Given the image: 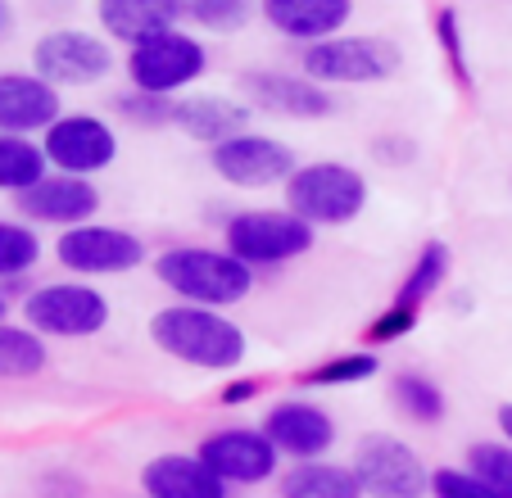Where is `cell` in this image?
Returning a JSON list of instances; mask_svg holds the SVG:
<instances>
[{"instance_id":"cell-1","label":"cell","mask_w":512,"mask_h":498,"mask_svg":"<svg viewBox=\"0 0 512 498\" xmlns=\"http://www.w3.org/2000/svg\"><path fill=\"white\" fill-rule=\"evenodd\" d=\"M155 281L177 299V304H200V308H227L245 304L254 295L259 272L241 263L232 249L213 245H173L155 259Z\"/></svg>"},{"instance_id":"cell-2","label":"cell","mask_w":512,"mask_h":498,"mask_svg":"<svg viewBox=\"0 0 512 498\" xmlns=\"http://www.w3.org/2000/svg\"><path fill=\"white\" fill-rule=\"evenodd\" d=\"M150 340H155V349H164L168 358L195 367V372H232L250 354L245 331L227 313L200 304H177V299L150 317Z\"/></svg>"},{"instance_id":"cell-3","label":"cell","mask_w":512,"mask_h":498,"mask_svg":"<svg viewBox=\"0 0 512 498\" xmlns=\"http://www.w3.org/2000/svg\"><path fill=\"white\" fill-rule=\"evenodd\" d=\"M404 68V50L377 32H340L300 50V73L322 87H377Z\"/></svg>"},{"instance_id":"cell-4","label":"cell","mask_w":512,"mask_h":498,"mask_svg":"<svg viewBox=\"0 0 512 498\" xmlns=\"http://www.w3.org/2000/svg\"><path fill=\"white\" fill-rule=\"evenodd\" d=\"M368 177L354 163L340 159H313L300 163L286 182V209L300 213L313 227H345V222L363 218L368 209Z\"/></svg>"},{"instance_id":"cell-5","label":"cell","mask_w":512,"mask_h":498,"mask_svg":"<svg viewBox=\"0 0 512 498\" xmlns=\"http://www.w3.org/2000/svg\"><path fill=\"white\" fill-rule=\"evenodd\" d=\"M223 245L232 249L241 263H250L254 272L286 268V263L304 259V254L318 245V227L290 209H241L227 218Z\"/></svg>"},{"instance_id":"cell-6","label":"cell","mask_w":512,"mask_h":498,"mask_svg":"<svg viewBox=\"0 0 512 498\" xmlns=\"http://www.w3.org/2000/svg\"><path fill=\"white\" fill-rule=\"evenodd\" d=\"M123 73H127V82H132V91H150V96L177 100L186 87H195V82L209 73V50H204L200 37L173 28V32H159V37L127 50Z\"/></svg>"},{"instance_id":"cell-7","label":"cell","mask_w":512,"mask_h":498,"mask_svg":"<svg viewBox=\"0 0 512 498\" xmlns=\"http://www.w3.org/2000/svg\"><path fill=\"white\" fill-rule=\"evenodd\" d=\"M23 322L46 340H87L109 326V299L87 281H50L23 299Z\"/></svg>"},{"instance_id":"cell-8","label":"cell","mask_w":512,"mask_h":498,"mask_svg":"<svg viewBox=\"0 0 512 498\" xmlns=\"http://www.w3.org/2000/svg\"><path fill=\"white\" fill-rule=\"evenodd\" d=\"M354 476L363 498H426L431 494V467L408 440L372 431L354 444Z\"/></svg>"},{"instance_id":"cell-9","label":"cell","mask_w":512,"mask_h":498,"mask_svg":"<svg viewBox=\"0 0 512 498\" xmlns=\"http://www.w3.org/2000/svg\"><path fill=\"white\" fill-rule=\"evenodd\" d=\"M114 68H118V55L109 46V37H100V32L55 28L46 37H37V46H32V73L46 77L55 91L100 87Z\"/></svg>"},{"instance_id":"cell-10","label":"cell","mask_w":512,"mask_h":498,"mask_svg":"<svg viewBox=\"0 0 512 498\" xmlns=\"http://www.w3.org/2000/svg\"><path fill=\"white\" fill-rule=\"evenodd\" d=\"M55 259L73 277H123V272H136L145 263V240L127 227L82 222V227L59 231Z\"/></svg>"},{"instance_id":"cell-11","label":"cell","mask_w":512,"mask_h":498,"mask_svg":"<svg viewBox=\"0 0 512 498\" xmlns=\"http://www.w3.org/2000/svg\"><path fill=\"white\" fill-rule=\"evenodd\" d=\"M209 168L223 177L227 186L236 191H268V186H286L290 173L300 168L295 150L277 136H263V132H241L232 141L213 145L209 150Z\"/></svg>"},{"instance_id":"cell-12","label":"cell","mask_w":512,"mask_h":498,"mask_svg":"<svg viewBox=\"0 0 512 498\" xmlns=\"http://www.w3.org/2000/svg\"><path fill=\"white\" fill-rule=\"evenodd\" d=\"M50 168L68 177H96L118 159V132L100 114H64L41 132Z\"/></svg>"},{"instance_id":"cell-13","label":"cell","mask_w":512,"mask_h":498,"mask_svg":"<svg viewBox=\"0 0 512 498\" xmlns=\"http://www.w3.org/2000/svg\"><path fill=\"white\" fill-rule=\"evenodd\" d=\"M200 453L209 462V471L227 485H263L277 476L281 453L277 444L263 435V426H223L200 440Z\"/></svg>"},{"instance_id":"cell-14","label":"cell","mask_w":512,"mask_h":498,"mask_svg":"<svg viewBox=\"0 0 512 498\" xmlns=\"http://www.w3.org/2000/svg\"><path fill=\"white\" fill-rule=\"evenodd\" d=\"M241 91L250 109L272 114V118H290V123H318V118H327L336 109L331 87H322V82H313L304 73H281V68L245 73Z\"/></svg>"},{"instance_id":"cell-15","label":"cell","mask_w":512,"mask_h":498,"mask_svg":"<svg viewBox=\"0 0 512 498\" xmlns=\"http://www.w3.org/2000/svg\"><path fill=\"white\" fill-rule=\"evenodd\" d=\"M263 435L277 444L281 458L290 462H318L336 444V417L318 408L313 399H277L263 412Z\"/></svg>"},{"instance_id":"cell-16","label":"cell","mask_w":512,"mask_h":498,"mask_svg":"<svg viewBox=\"0 0 512 498\" xmlns=\"http://www.w3.org/2000/svg\"><path fill=\"white\" fill-rule=\"evenodd\" d=\"M14 209L28 222H46V227H82L96 222L100 213V191L91 177H68V173H46L37 186H28L23 195H14Z\"/></svg>"},{"instance_id":"cell-17","label":"cell","mask_w":512,"mask_h":498,"mask_svg":"<svg viewBox=\"0 0 512 498\" xmlns=\"http://www.w3.org/2000/svg\"><path fill=\"white\" fill-rule=\"evenodd\" d=\"M64 118V100L37 73H0V132L32 136Z\"/></svg>"},{"instance_id":"cell-18","label":"cell","mask_w":512,"mask_h":498,"mask_svg":"<svg viewBox=\"0 0 512 498\" xmlns=\"http://www.w3.org/2000/svg\"><path fill=\"white\" fill-rule=\"evenodd\" d=\"M259 14L277 37L313 46V41L340 37L354 14V0H259Z\"/></svg>"},{"instance_id":"cell-19","label":"cell","mask_w":512,"mask_h":498,"mask_svg":"<svg viewBox=\"0 0 512 498\" xmlns=\"http://www.w3.org/2000/svg\"><path fill=\"white\" fill-rule=\"evenodd\" d=\"M145 498H227V480L209 471L200 453H159L141 467Z\"/></svg>"},{"instance_id":"cell-20","label":"cell","mask_w":512,"mask_h":498,"mask_svg":"<svg viewBox=\"0 0 512 498\" xmlns=\"http://www.w3.org/2000/svg\"><path fill=\"white\" fill-rule=\"evenodd\" d=\"M250 118H254V109L245 105V100H232V96H182L173 105L177 132L200 141V145H209V150L232 141V136H241V132H250Z\"/></svg>"},{"instance_id":"cell-21","label":"cell","mask_w":512,"mask_h":498,"mask_svg":"<svg viewBox=\"0 0 512 498\" xmlns=\"http://www.w3.org/2000/svg\"><path fill=\"white\" fill-rule=\"evenodd\" d=\"M96 19L109 41L132 50L159 32L182 28V0H96Z\"/></svg>"},{"instance_id":"cell-22","label":"cell","mask_w":512,"mask_h":498,"mask_svg":"<svg viewBox=\"0 0 512 498\" xmlns=\"http://www.w3.org/2000/svg\"><path fill=\"white\" fill-rule=\"evenodd\" d=\"M281 498H363L354 467L345 462H290L277 476Z\"/></svg>"},{"instance_id":"cell-23","label":"cell","mask_w":512,"mask_h":498,"mask_svg":"<svg viewBox=\"0 0 512 498\" xmlns=\"http://www.w3.org/2000/svg\"><path fill=\"white\" fill-rule=\"evenodd\" d=\"M449 272H454V254H449V245L445 240H426V245L417 249V259L408 263L404 281H399L395 304L417 308V313H422V308L449 286Z\"/></svg>"},{"instance_id":"cell-24","label":"cell","mask_w":512,"mask_h":498,"mask_svg":"<svg viewBox=\"0 0 512 498\" xmlns=\"http://www.w3.org/2000/svg\"><path fill=\"white\" fill-rule=\"evenodd\" d=\"M50 363L46 336H37L28 322H0V381H32Z\"/></svg>"},{"instance_id":"cell-25","label":"cell","mask_w":512,"mask_h":498,"mask_svg":"<svg viewBox=\"0 0 512 498\" xmlns=\"http://www.w3.org/2000/svg\"><path fill=\"white\" fill-rule=\"evenodd\" d=\"M390 403L399 408V417H408L413 426H440L449 412L445 390L422 372H399L390 381Z\"/></svg>"},{"instance_id":"cell-26","label":"cell","mask_w":512,"mask_h":498,"mask_svg":"<svg viewBox=\"0 0 512 498\" xmlns=\"http://www.w3.org/2000/svg\"><path fill=\"white\" fill-rule=\"evenodd\" d=\"M50 173V159L32 136H5L0 132V191L23 195Z\"/></svg>"},{"instance_id":"cell-27","label":"cell","mask_w":512,"mask_h":498,"mask_svg":"<svg viewBox=\"0 0 512 498\" xmlns=\"http://www.w3.org/2000/svg\"><path fill=\"white\" fill-rule=\"evenodd\" d=\"M381 372V354L372 349H349V354H331L318 367L300 372L304 390H349V385H363Z\"/></svg>"},{"instance_id":"cell-28","label":"cell","mask_w":512,"mask_h":498,"mask_svg":"<svg viewBox=\"0 0 512 498\" xmlns=\"http://www.w3.org/2000/svg\"><path fill=\"white\" fill-rule=\"evenodd\" d=\"M254 10H259V0H182V19L204 32H218V37L241 32L254 19Z\"/></svg>"},{"instance_id":"cell-29","label":"cell","mask_w":512,"mask_h":498,"mask_svg":"<svg viewBox=\"0 0 512 498\" xmlns=\"http://www.w3.org/2000/svg\"><path fill=\"white\" fill-rule=\"evenodd\" d=\"M41 263V236L28 222H0V281H19Z\"/></svg>"},{"instance_id":"cell-30","label":"cell","mask_w":512,"mask_h":498,"mask_svg":"<svg viewBox=\"0 0 512 498\" xmlns=\"http://www.w3.org/2000/svg\"><path fill=\"white\" fill-rule=\"evenodd\" d=\"M467 471H476L499 498H512V444L508 440H476L467 449Z\"/></svg>"},{"instance_id":"cell-31","label":"cell","mask_w":512,"mask_h":498,"mask_svg":"<svg viewBox=\"0 0 512 498\" xmlns=\"http://www.w3.org/2000/svg\"><path fill=\"white\" fill-rule=\"evenodd\" d=\"M173 96H150V91H123L114 96V114L132 127H173Z\"/></svg>"},{"instance_id":"cell-32","label":"cell","mask_w":512,"mask_h":498,"mask_svg":"<svg viewBox=\"0 0 512 498\" xmlns=\"http://www.w3.org/2000/svg\"><path fill=\"white\" fill-rule=\"evenodd\" d=\"M435 41L449 59V73L458 77V87H472V68H467V50H463V28H458V10L454 5H440L435 10Z\"/></svg>"},{"instance_id":"cell-33","label":"cell","mask_w":512,"mask_h":498,"mask_svg":"<svg viewBox=\"0 0 512 498\" xmlns=\"http://www.w3.org/2000/svg\"><path fill=\"white\" fill-rule=\"evenodd\" d=\"M417 322H422V313H417V308H404V304H395V299H390V304L368 322L363 340H368V349H377V345H395V340L413 336Z\"/></svg>"},{"instance_id":"cell-34","label":"cell","mask_w":512,"mask_h":498,"mask_svg":"<svg viewBox=\"0 0 512 498\" xmlns=\"http://www.w3.org/2000/svg\"><path fill=\"white\" fill-rule=\"evenodd\" d=\"M431 498H499V494L467 467H435L431 471Z\"/></svg>"},{"instance_id":"cell-35","label":"cell","mask_w":512,"mask_h":498,"mask_svg":"<svg viewBox=\"0 0 512 498\" xmlns=\"http://www.w3.org/2000/svg\"><path fill=\"white\" fill-rule=\"evenodd\" d=\"M263 390V376H232V381L218 390V403L223 408H245V403H254Z\"/></svg>"},{"instance_id":"cell-36","label":"cell","mask_w":512,"mask_h":498,"mask_svg":"<svg viewBox=\"0 0 512 498\" xmlns=\"http://www.w3.org/2000/svg\"><path fill=\"white\" fill-rule=\"evenodd\" d=\"M372 154H377V159H386V163H413L417 159V145L408 141V136H377Z\"/></svg>"},{"instance_id":"cell-37","label":"cell","mask_w":512,"mask_h":498,"mask_svg":"<svg viewBox=\"0 0 512 498\" xmlns=\"http://www.w3.org/2000/svg\"><path fill=\"white\" fill-rule=\"evenodd\" d=\"M494 422H499L503 440H508V444H512V403H499V412H494Z\"/></svg>"},{"instance_id":"cell-38","label":"cell","mask_w":512,"mask_h":498,"mask_svg":"<svg viewBox=\"0 0 512 498\" xmlns=\"http://www.w3.org/2000/svg\"><path fill=\"white\" fill-rule=\"evenodd\" d=\"M10 23H14V14H10V5H5V0H0V37H5V32H10Z\"/></svg>"},{"instance_id":"cell-39","label":"cell","mask_w":512,"mask_h":498,"mask_svg":"<svg viewBox=\"0 0 512 498\" xmlns=\"http://www.w3.org/2000/svg\"><path fill=\"white\" fill-rule=\"evenodd\" d=\"M5 313H10V304H5V295H0V322H5Z\"/></svg>"}]
</instances>
